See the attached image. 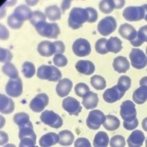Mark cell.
<instances>
[{
  "label": "cell",
  "instance_id": "obj_8",
  "mask_svg": "<svg viewBox=\"0 0 147 147\" xmlns=\"http://www.w3.org/2000/svg\"><path fill=\"white\" fill-rule=\"evenodd\" d=\"M129 59L132 67L135 69H142L146 66V56L144 52L139 49H132L129 53Z\"/></svg>",
  "mask_w": 147,
  "mask_h": 147
},
{
  "label": "cell",
  "instance_id": "obj_23",
  "mask_svg": "<svg viewBox=\"0 0 147 147\" xmlns=\"http://www.w3.org/2000/svg\"><path fill=\"white\" fill-rule=\"evenodd\" d=\"M32 12L31 11L30 7H28L27 5H22L17 7L14 10L13 15L18 18V20L24 22L26 20H28L31 18Z\"/></svg>",
  "mask_w": 147,
  "mask_h": 147
},
{
  "label": "cell",
  "instance_id": "obj_18",
  "mask_svg": "<svg viewBox=\"0 0 147 147\" xmlns=\"http://www.w3.org/2000/svg\"><path fill=\"white\" fill-rule=\"evenodd\" d=\"M15 104L13 99L4 94H0V111L2 114H10L13 112Z\"/></svg>",
  "mask_w": 147,
  "mask_h": 147
},
{
  "label": "cell",
  "instance_id": "obj_49",
  "mask_svg": "<svg viewBox=\"0 0 147 147\" xmlns=\"http://www.w3.org/2000/svg\"><path fill=\"white\" fill-rule=\"evenodd\" d=\"M55 47V55L56 54H63L65 52V45L62 41L57 40L53 42Z\"/></svg>",
  "mask_w": 147,
  "mask_h": 147
},
{
  "label": "cell",
  "instance_id": "obj_5",
  "mask_svg": "<svg viewBox=\"0 0 147 147\" xmlns=\"http://www.w3.org/2000/svg\"><path fill=\"white\" fill-rule=\"evenodd\" d=\"M40 119L44 124L52 128L58 129L62 127L63 124L62 118L52 110H44V112L40 115Z\"/></svg>",
  "mask_w": 147,
  "mask_h": 147
},
{
  "label": "cell",
  "instance_id": "obj_19",
  "mask_svg": "<svg viewBox=\"0 0 147 147\" xmlns=\"http://www.w3.org/2000/svg\"><path fill=\"white\" fill-rule=\"evenodd\" d=\"M75 68L77 71L85 75H90L95 71V65L90 60H79Z\"/></svg>",
  "mask_w": 147,
  "mask_h": 147
},
{
  "label": "cell",
  "instance_id": "obj_9",
  "mask_svg": "<svg viewBox=\"0 0 147 147\" xmlns=\"http://www.w3.org/2000/svg\"><path fill=\"white\" fill-rule=\"evenodd\" d=\"M72 50L78 57H86L91 52V47L86 39L79 38L74 42Z\"/></svg>",
  "mask_w": 147,
  "mask_h": 147
},
{
  "label": "cell",
  "instance_id": "obj_35",
  "mask_svg": "<svg viewBox=\"0 0 147 147\" xmlns=\"http://www.w3.org/2000/svg\"><path fill=\"white\" fill-rule=\"evenodd\" d=\"M22 73L26 78H32L35 74V65L32 63L24 62L22 65Z\"/></svg>",
  "mask_w": 147,
  "mask_h": 147
},
{
  "label": "cell",
  "instance_id": "obj_17",
  "mask_svg": "<svg viewBox=\"0 0 147 147\" xmlns=\"http://www.w3.org/2000/svg\"><path fill=\"white\" fill-rule=\"evenodd\" d=\"M145 136L144 132L140 130H135L127 139V144L129 147H140L143 145Z\"/></svg>",
  "mask_w": 147,
  "mask_h": 147
},
{
  "label": "cell",
  "instance_id": "obj_4",
  "mask_svg": "<svg viewBox=\"0 0 147 147\" xmlns=\"http://www.w3.org/2000/svg\"><path fill=\"white\" fill-rule=\"evenodd\" d=\"M146 16V5L142 6H129L124 9L123 16L129 22H138L142 20Z\"/></svg>",
  "mask_w": 147,
  "mask_h": 147
},
{
  "label": "cell",
  "instance_id": "obj_32",
  "mask_svg": "<svg viewBox=\"0 0 147 147\" xmlns=\"http://www.w3.org/2000/svg\"><path fill=\"white\" fill-rule=\"evenodd\" d=\"M2 72L5 75L8 76L10 79H15L18 77V71L15 65L11 63H7L2 66Z\"/></svg>",
  "mask_w": 147,
  "mask_h": 147
},
{
  "label": "cell",
  "instance_id": "obj_24",
  "mask_svg": "<svg viewBox=\"0 0 147 147\" xmlns=\"http://www.w3.org/2000/svg\"><path fill=\"white\" fill-rule=\"evenodd\" d=\"M59 142V136L55 132H49L42 136L39 140V144L42 147L54 146Z\"/></svg>",
  "mask_w": 147,
  "mask_h": 147
},
{
  "label": "cell",
  "instance_id": "obj_44",
  "mask_svg": "<svg viewBox=\"0 0 147 147\" xmlns=\"http://www.w3.org/2000/svg\"><path fill=\"white\" fill-rule=\"evenodd\" d=\"M53 62L57 67H65L68 63V60L63 54H56L53 57Z\"/></svg>",
  "mask_w": 147,
  "mask_h": 147
},
{
  "label": "cell",
  "instance_id": "obj_2",
  "mask_svg": "<svg viewBox=\"0 0 147 147\" xmlns=\"http://www.w3.org/2000/svg\"><path fill=\"white\" fill-rule=\"evenodd\" d=\"M37 77L40 80L58 82L62 78V73L57 68L53 65H42L38 69Z\"/></svg>",
  "mask_w": 147,
  "mask_h": 147
},
{
  "label": "cell",
  "instance_id": "obj_52",
  "mask_svg": "<svg viewBox=\"0 0 147 147\" xmlns=\"http://www.w3.org/2000/svg\"><path fill=\"white\" fill-rule=\"evenodd\" d=\"M71 2V1H63V2H62V5H61V7H62L63 13H64L65 10H67V9L70 7Z\"/></svg>",
  "mask_w": 147,
  "mask_h": 147
},
{
  "label": "cell",
  "instance_id": "obj_39",
  "mask_svg": "<svg viewBox=\"0 0 147 147\" xmlns=\"http://www.w3.org/2000/svg\"><path fill=\"white\" fill-rule=\"evenodd\" d=\"M107 41V40L106 38H101L96 42L95 49L97 53L100 54V55H106L108 53V51L106 47Z\"/></svg>",
  "mask_w": 147,
  "mask_h": 147
},
{
  "label": "cell",
  "instance_id": "obj_16",
  "mask_svg": "<svg viewBox=\"0 0 147 147\" xmlns=\"http://www.w3.org/2000/svg\"><path fill=\"white\" fill-rule=\"evenodd\" d=\"M37 50L43 57H51L55 54V44L49 40H44L38 45Z\"/></svg>",
  "mask_w": 147,
  "mask_h": 147
},
{
  "label": "cell",
  "instance_id": "obj_21",
  "mask_svg": "<svg viewBox=\"0 0 147 147\" xmlns=\"http://www.w3.org/2000/svg\"><path fill=\"white\" fill-rule=\"evenodd\" d=\"M119 32L122 38L127 40H132L135 39L137 35V31L132 25L129 24H123L120 26L119 30Z\"/></svg>",
  "mask_w": 147,
  "mask_h": 147
},
{
  "label": "cell",
  "instance_id": "obj_29",
  "mask_svg": "<svg viewBox=\"0 0 147 147\" xmlns=\"http://www.w3.org/2000/svg\"><path fill=\"white\" fill-rule=\"evenodd\" d=\"M59 144L60 146H71L74 142V136L69 130H63L59 133Z\"/></svg>",
  "mask_w": 147,
  "mask_h": 147
},
{
  "label": "cell",
  "instance_id": "obj_48",
  "mask_svg": "<svg viewBox=\"0 0 147 147\" xmlns=\"http://www.w3.org/2000/svg\"><path fill=\"white\" fill-rule=\"evenodd\" d=\"M74 146L75 147H90V143L87 138H80L76 140L74 143Z\"/></svg>",
  "mask_w": 147,
  "mask_h": 147
},
{
  "label": "cell",
  "instance_id": "obj_7",
  "mask_svg": "<svg viewBox=\"0 0 147 147\" xmlns=\"http://www.w3.org/2000/svg\"><path fill=\"white\" fill-rule=\"evenodd\" d=\"M117 23L113 16H107L100 21L97 26V30L103 36H107L113 33L116 29Z\"/></svg>",
  "mask_w": 147,
  "mask_h": 147
},
{
  "label": "cell",
  "instance_id": "obj_15",
  "mask_svg": "<svg viewBox=\"0 0 147 147\" xmlns=\"http://www.w3.org/2000/svg\"><path fill=\"white\" fill-rule=\"evenodd\" d=\"M72 87L73 83L69 79H63L59 81L56 87V92L60 97H65L69 94Z\"/></svg>",
  "mask_w": 147,
  "mask_h": 147
},
{
  "label": "cell",
  "instance_id": "obj_34",
  "mask_svg": "<svg viewBox=\"0 0 147 147\" xmlns=\"http://www.w3.org/2000/svg\"><path fill=\"white\" fill-rule=\"evenodd\" d=\"M99 7L101 12L105 14L110 13L114 9H116L115 8V1H113V0H104V1H101L100 3H99Z\"/></svg>",
  "mask_w": 147,
  "mask_h": 147
},
{
  "label": "cell",
  "instance_id": "obj_33",
  "mask_svg": "<svg viewBox=\"0 0 147 147\" xmlns=\"http://www.w3.org/2000/svg\"><path fill=\"white\" fill-rule=\"evenodd\" d=\"M90 84L96 90H101L106 88V81L103 77L100 75H94L90 79Z\"/></svg>",
  "mask_w": 147,
  "mask_h": 147
},
{
  "label": "cell",
  "instance_id": "obj_46",
  "mask_svg": "<svg viewBox=\"0 0 147 147\" xmlns=\"http://www.w3.org/2000/svg\"><path fill=\"white\" fill-rule=\"evenodd\" d=\"M123 125L127 130H132L138 126V120L137 118H136L132 121H124Z\"/></svg>",
  "mask_w": 147,
  "mask_h": 147
},
{
  "label": "cell",
  "instance_id": "obj_37",
  "mask_svg": "<svg viewBox=\"0 0 147 147\" xmlns=\"http://www.w3.org/2000/svg\"><path fill=\"white\" fill-rule=\"evenodd\" d=\"M131 83H132V80L131 79L128 77V76H121L118 81V87L122 91L126 92L128 89H129L131 86Z\"/></svg>",
  "mask_w": 147,
  "mask_h": 147
},
{
  "label": "cell",
  "instance_id": "obj_43",
  "mask_svg": "<svg viewBox=\"0 0 147 147\" xmlns=\"http://www.w3.org/2000/svg\"><path fill=\"white\" fill-rule=\"evenodd\" d=\"M13 59V54L7 49H0V61L1 63H10Z\"/></svg>",
  "mask_w": 147,
  "mask_h": 147
},
{
  "label": "cell",
  "instance_id": "obj_41",
  "mask_svg": "<svg viewBox=\"0 0 147 147\" xmlns=\"http://www.w3.org/2000/svg\"><path fill=\"white\" fill-rule=\"evenodd\" d=\"M23 22L18 20V18L13 15V13L11 14L7 18V24L10 28L14 29V30L20 29L23 25Z\"/></svg>",
  "mask_w": 147,
  "mask_h": 147
},
{
  "label": "cell",
  "instance_id": "obj_38",
  "mask_svg": "<svg viewBox=\"0 0 147 147\" xmlns=\"http://www.w3.org/2000/svg\"><path fill=\"white\" fill-rule=\"evenodd\" d=\"M30 20L31 24L35 27L37 24H38L43 22H46V15H44V13H43L42 12L39 11V10H36V11L32 12V16H31V18Z\"/></svg>",
  "mask_w": 147,
  "mask_h": 147
},
{
  "label": "cell",
  "instance_id": "obj_3",
  "mask_svg": "<svg viewBox=\"0 0 147 147\" xmlns=\"http://www.w3.org/2000/svg\"><path fill=\"white\" fill-rule=\"evenodd\" d=\"M35 28L39 35L48 38H57L60 33V27L56 23L43 22L37 24Z\"/></svg>",
  "mask_w": 147,
  "mask_h": 147
},
{
  "label": "cell",
  "instance_id": "obj_13",
  "mask_svg": "<svg viewBox=\"0 0 147 147\" xmlns=\"http://www.w3.org/2000/svg\"><path fill=\"white\" fill-rule=\"evenodd\" d=\"M49 96L46 94H39L30 103V109L35 113H40L48 105Z\"/></svg>",
  "mask_w": 147,
  "mask_h": 147
},
{
  "label": "cell",
  "instance_id": "obj_42",
  "mask_svg": "<svg viewBox=\"0 0 147 147\" xmlns=\"http://www.w3.org/2000/svg\"><path fill=\"white\" fill-rule=\"evenodd\" d=\"M74 90H75L76 94L78 96L83 97L88 92L90 91V88L85 83L80 82V83H78L75 85Z\"/></svg>",
  "mask_w": 147,
  "mask_h": 147
},
{
  "label": "cell",
  "instance_id": "obj_28",
  "mask_svg": "<svg viewBox=\"0 0 147 147\" xmlns=\"http://www.w3.org/2000/svg\"><path fill=\"white\" fill-rule=\"evenodd\" d=\"M147 26H144L140 27L138 32H137V35L135 39L131 40L130 43L132 46L136 47H140L144 42L147 41Z\"/></svg>",
  "mask_w": 147,
  "mask_h": 147
},
{
  "label": "cell",
  "instance_id": "obj_20",
  "mask_svg": "<svg viewBox=\"0 0 147 147\" xmlns=\"http://www.w3.org/2000/svg\"><path fill=\"white\" fill-rule=\"evenodd\" d=\"M82 98H83L82 105L87 110L94 109L98 105L99 97H98V95L94 92L88 91Z\"/></svg>",
  "mask_w": 147,
  "mask_h": 147
},
{
  "label": "cell",
  "instance_id": "obj_51",
  "mask_svg": "<svg viewBox=\"0 0 147 147\" xmlns=\"http://www.w3.org/2000/svg\"><path fill=\"white\" fill-rule=\"evenodd\" d=\"M0 132H1L0 133V135H1V145L2 146L8 141V136L5 132L1 131Z\"/></svg>",
  "mask_w": 147,
  "mask_h": 147
},
{
  "label": "cell",
  "instance_id": "obj_36",
  "mask_svg": "<svg viewBox=\"0 0 147 147\" xmlns=\"http://www.w3.org/2000/svg\"><path fill=\"white\" fill-rule=\"evenodd\" d=\"M13 121L18 127L25 125L30 121V116L26 113H18L13 116Z\"/></svg>",
  "mask_w": 147,
  "mask_h": 147
},
{
  "label": "cell",
  "instance_id": "obj_14",
  "mask_svg": "<svg viewBox=\"0 0 147 147\" xmlns=\"http://www.w3.org/2000/svg\"><path fill=\"white\" fill-rule=\"evenodd\" d=\"M125 94V92L119 88L118 85H115L111 88L107 89L103 94V99L107 103H114L120 100Z\"/></svg>",
  "mask_w": 147,
  "mask_h": 147
},
{
  "label": "cell",
  "instance_id": "obj_45",
  "mask_svg": "<svg viewBox=\"0 0 147 147\" xmlns=\"http://www.w3.org/2000/svg\"><path fill=\"white\" fill-rule=\"evenodd\" d=\"M37 138L32 137H26L21 139L19 147H29V146H35L36 144Z\"/></svg>",
  "mask_w": 147,
  "mask_h": 147
},
{
  "label": "cell",
  "instance_id": "obj_1",
  "mask_svg": "<svg viewBox=\"0 0 147 147\" xmlns=\"http://www.w3.org/2000/svg\"><path fill=\"white\" fill-rule=\"evenodd\" d=\"M89 16L86 9L81 7H74L69 13L68 23L73 30H77L82 27L83 24L88 22Z\"/></svg>",
  "mask_w": 147,
  "mask_h": 147
},
{
  "label": "cell",
  "instance_id": "obj_22",
  "mask_svg": "<svg viewBox=\"0 0 147 147\" xmlns=\"http://www.w3.org/2000/svg\"><path fill=\"white\" fill-rule=\"evenodd\" d=\"M129 63L125 57L119 56L115 57L113 63V67L115 71L119 73H126L129 69Z\"/></svg>",
  "mask_w": 147,
  "mask_h": 147
},
{
  "label": "cell",
  "instance_id": "obj_10",
  "mask_svg": "<svg viewBox=\"0 0 147 147\" xmlns=\"http://www.w3.org/2000/svg\"><path fill=\"white\" fill-rule=\"evenodd\" d=\"M5 91L10 97L17 98L20 96L23 91V85L20 77L10 80L6 85Z\"/></svg>",
  "mask_w": 147,
  "mask_h": 147
},
{
  "label": "cell",
  "instance_id": "obj_27",
  "mask_svg": "<svg viewBox=\"0 0 147 147\" xmlns=\"http://www.w3.org/2000/svg\"><path fill=\"white\" fill-rule=\"evenodd\" d=\"M103 127L109 131H115L120 127V121L116 116L107 115L103 123Z\"/></svg>",
  "mask_w": 147,
  "mask_h": 147
},
{
  "label": "cell",
  "instance_id": "obj_25",
  "mask_svg": "<svg viewBox=\"0 0 147 147\" xmlns=\"http://www.w3.org/2000/svg\"><path fill=\"white\" fill-rule=\"evenodd\" d=\"M132 99L135 103L138 105H143L147 99V86L146 85H141L139 88L136 89L133 93Z\"/></svg>",
  "mask_w": 147,
  "mask_h": 147
},
{
  "label": "cell",
  "instance_id": "obj_31",
  "mask_svg": "<svg viewBox=\"0 0 147 147\" xmlns=\"http://www.w3.org/2000/svg\"><path fill=\"white\" fill-rule=\"evenodd\" d=\"M94 146L95 147H106L109 144V137L107 134L105 132H99L95 136L94 140Z\"/></svg>",
  "mask_w": 147,
  "mask_h": 147
},
{
  "label": "cell",
  "instance_id": "obj_12",
  "mask_svg": "<svg viewBox=\"0 0 147 147\" xmlns=\"http://www.w3.org/2000/svg\"><path fill=\"white\" fill-rule=\"evenodd\" d=\"M63 108L71 115H77L82 111V107L78 100L73 97H67L63 101Z\"/></svg>",
  "mask_w": 147,
  "mask_h": 147
},
{
  "label": "cell",
  "instance_id": "obj_47",
  "mask_svg": "<svg viewBox=\"0 0 147 147\" xmlns=\"http://www.w3.org/2000/svg\"><path fill=\"white\" fill-rule=\"evenodd\" d=\"M86 10L88 11V13L89 16V20L88 23H94L97 21L98 18V13L96 10L93 7H86Z\"/></svg>",
  "mask_w": 147,
  "mask_h": 147
},
{
  "label": "cell",
  "instance_id": "obj_6",
  "mask_svg": "<svg viewBox=\"0 0 147 147\" xmlns=\"http://www.w3.org/2000/svg\"><path fill=\"white\" fill-rule=\"evenodd\" d=\"M105 115L102 111L99 110H91L89 113L88 117L86 120V124L89 129L93 130H97L100 128L101 125L104 123Z\"/></svg>",
  "mask_w": 147,
  "mask_h": 147
},
{
  "label": "cell",
  "instance_id": "obj_40",
  "mask_svg": "<svg viewBox=\"0 0 147 147\" xmlns=\"http://www.w3.org/2000/svg\"><path fill=\"white\" fill-rule=\"evenodd\" d=\"M125 145V138L120 135L113 136L110 140V146L111 147H124Z\"/></svg>",
  "mask_w": 147,
  "mask_h": 147
},
{
  "label": "cell",
  "instance_id": "obj_26",
  "mask_svg": "<svg viewBox=\"0 0 147 147\" xmlns=\"http://www.w3.org/2000/svg\"><path fill=\"white\" fill-rule=\"evenodd\" d=\"M107 51L117 54L122 49V41L117 37H110L106 44Z\"/></svg>",
  "mask_w": 147,
  "mask_h": 147
},
{
  "label": "cell",
  "instance_id": "obj_50",
  "mask_svg": "<svg viewBox=\"0 0 147 147\" xmlns=\"http://www.w3.org/2000/svg\"><path fill=\"white\" fill-rule=\"evenodd\" d=\"M0 36L1 40H7L9 38V32L7 29L4 25H1V31H0Z\"/></svg>",
  "mask_w": 147,
  "mask_h": 147
},
{
  "label": "cell",
  "instance_id": "obj_11",
  "mask_svg": "<svg viewBox=\"0 0 147 147\" xmlns=\"http://www.w3.org/2000/svg\"><path fill=\"white\" fill-rule=\"evenodd\" d=\"M120 115L124 121H132L136 118L137 111L135 104L130 100L122 102L120 107Z\"/></svg>",
  "mask_w": 147,
  "mask_h": 147
},
{
  "label": "cell",
  "instance_id": "obj_30",
  "mask_svg": "<svg viewBox=\"0 0 147 147\" xmlns=\"http://www.w3.org/2000/svg\"><path fill=\"white\" fill-rule=\"evenodd\" d=\"M45 13L49 20L57 21L61 18V11L57 5L49 6L45 9Z\"/></svg>",
  "mask_w": 147,
  "mask_h": 147
}]
</instances>
